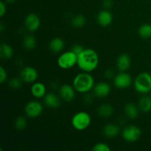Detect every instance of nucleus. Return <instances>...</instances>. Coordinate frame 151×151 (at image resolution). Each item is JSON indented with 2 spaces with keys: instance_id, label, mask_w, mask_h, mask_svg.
<instances>
[{
  "instance_id": "f257e3e1",
  "label": "nucleus",
  "mask_w": 151,
  "mask_h": 151,
  "mask_svg": "<svg viewBox=\"0 0 151 151\" xmlns=\"http://www.w3.org/2000/svg\"><path fill=\"white\" fill-rule=\"evenodd\" d=\"M99 55L97 52L91 48L84 49L78 55L77 65L82 72H91L99 65Z\"/></svg>"
},
{
  "instance_id": "f03ea898",
  "label": "nucleus",
  "mask_w": 151,
  "mask_h": 151,
  "mask_svg": "<svg viewBox=\"0 0 151 151\" xmlns=\"http://www.w3.org/2000/svg\"><path fill=\"white\" fill-rule=\"evenodd\" d=\"M94 79L90 72H82L74 78L72 86L77 92L87 94L94 88Z\"/></svg>"
},
{
  "instance_id": "7ed1b4c3",
  "label": "nucleus",
  "mask_w": 151,
  "mask_h": 151,
  "mask_svg": "<svg viewBox=\"0 0 151 151\" xmlns=\"http://www.w3.org/2000/svg\"><path fill=\"white\" fill-rule=\"evenodd\" d=\"M136 91L142 94H147L151 91V75L148 72H141L134 80Z\"/></svg>"
},
{
  "instance_id": "20e7f679",
  "label": "nucleus",
  "mask_w": 151,
  "mask_h": 151,
  "mask_svg": "<svg viewBox=\"0 0 151 151\" xmlns=\"http://www.w3.org/2000/svg\"><path fill=\"white\" fill-rule=\"evenodd\" d=\"M72 127L78 131H83L89 128L91 123V115L86 111H79L73 115L71 120Z\"/></svg>"
},
{
  "instance_id": "39448f33",
  "label": "nucleus",
  "mask_w": 151,
  "mask_h": 151,
  "mask_svg": "<svg viewBox=\"0 0 151 151\" xmlns=\"http://www.w3.org/2000/svg\"><path fill=\"white\" fill-rule=\"evenodd\" d=\"M78 63V55L72 50L61 52L58 58L57 63L62 69H69L77 65Z\"/></svg>"
},
{
  "instance_id": "423d86ee",
  "label": "nucleus",
  "mask_w": 151,
  "mask_h": 151,
  "mask_svg": "<svg viewBox=\"0 0 151 151\" xmlns=\"http://www.w3.org/2000/svg\"><path fill=\"white\" fill-rule=\"evenodd\" d=\"M44 111V106L38 100H31L28 102L24 107V113L27 117L35 119L42 114Z\"/></svg>"
},
{
  "instance_id": "0eeeda50",
  "label": "nucleus",
  "mask_w": 151,
  "mask_h": 151,
  "mask_svg": "<svg viewBox=\"0 0 151 151\" xmlns=\"http://www.w3.org/2000/svg\"><path fill=\"white\" fill-rule=\"evenodd\" d=\"M142 137V130L135 125L125 127L122 131V137L128 142H135Z\"/></svg>"
},
{
  "instance_id": "6e6552de",
  "label": "nucleus",
  "mask_w": 151,
  "mask_h": 151,
  "mask_svg": "<svg viewBox=\"0 0 151 151\" xmlns=\"http://www.w3.org/2000/svg\"><path fill=\"white\" fill-rule=\"evenodd\" d=\"M114 85L119 89H125L131 86L133 83L132 78L126 72H120L113 78Z\"/></svg>"
},
{
  "instance_id": "1a4fd4ad",
  "label": "nucleus",
  "mask_w": 151,
  "mask_h": 151,
  "mask_svg": "<svg viewBox=\"0 0 151 151\" xmlns=\"http://www.w3.org/2000/svg\"><path fill=\"white\" fill-rule=\"evenodd\" d=\"M38 73L36 69L32 66H24L20 72V78L27 83H33L36 82Z\"/></svg>"
},
{
  "instance_id": "9d476101",
  "label": "nucleus",
  "mask_w": 151,
  "mask_h": 151,
  "mask_svg": "<svg viewBox=\"0 0 151 151\" xmlns=\"http://www.w3.org/2000/svg\"><path fill=\"white\" fill-rule=\"evenodd\" d=\"M76 90L73 86L69 84H63L59 88V96L60 99L66 102H71L75 99Z\"/></svg>"
},
{
  "instance_id": "9b49d317",
  "label": "nucleus",
  "mask_w": 151,
  "mask_h": 151,
  "mask_svg": "<svg viewBox=\"0 0 151 151\" xmlns=\"http://www.w3.org/2000/svg\"><path fill=\"white\" fill-rule=\"evenodd\" d=\"M24 26L29 32H35L41 26V19L35 13H29L24 19Z\"/></svg>"
},
{
  "instance_id": "f8f14e48",
  "label": "nucleus",
  "mask_w": 151,
  "mask_h": 151,
  "mask_svg": "<svg viewBox=\"0 0 151 151\" xmlns=\"http://www.w3.org/2000/svg\"><path fill=\"white\" fill-rule=\"evenodd\" d=\"M111 90V86L107 82H100L98 83L95 84L93 88V91L96 97H106L110 94Z\"/></svg>"
},
{
  "instance_id": "ddd939ff",
  "label": "nucleus",
  "mask_w": 151,
  "mask_h": 151,
  "mask_svg": "<svg viewBox=\"0 0 151 151\" xmlns=\"http://www.w3.org/2000/svg\"><path fill=\"white\" fill-rule=\"evenodd\" d=\"M97 21L99 25L106 27L109 26L113 22V15L109 10L105 9L99 12L97 16Z\"/></svg>"
},
{
  "instance_id": "4468645a",
  "label": "nucleus",
  "mask_w": 151,
  "mask_h": 151,
  "mask_svg": "<svg viewBox=\"0 0 151 151\" xmlns=\"http://www.w3.org/2000/svg\"><path fill=\"white\" fill-rule=\"evenodd\" d=\"M30 91L32 95L35 98H44L47 94V87L43 83L35 82L31 86Z\"/></svg>"
},
{
  "instance_id": "2eb2a0df",
  "label": "nucleus",
  "mask_w": 151,
  "mask_h": 151,
  "mask_svg": "<svg viewBox=\"0 0 151 151\" xmlns=\"http://www.w3.org/2000/svg\"><path fill=\"white\" fill-rule=\"evenodd\" d=\"M60 98L55 93H47V94L44 97V103L45 106L50 109H56L60 105Z\"/></svg>"
},
{
  "instance_id": "dca6fc26",
  "label": "nucleus",
  "mask_w": 151,
  "mask_h": 151,
  "mask_svg": "<svg viewBox=\"0 0 151 151\" xmlns=\"http://www.w3.org/2000/svg\"><path fill=\"white\" fill-rule=\"evenodd\" d=\"M131 59L128 54H122L117 58L116 68L119 72H126L131 67Z\"/></svg>"
},
{
  "instance_id": "f3484780",
  "label": "nucleus",
  "mask_w": 151,
  "mask_h": 151,
  "mask_svg": "<svg viewBox=\"0 0 151 151\" xmlns=\"http://www.w3.org/2000/svg\"><path fill=\"white\" fill-rule=\"evenodd\" d=\"M49 48L50 51L53 53H55V54L61 53L65 48V43L62 38L56 37L50 41Z\"/></svg>"
},
{
  "instance_id": "a211bd4d",
  "label": "nucleus",
  "mask_w": 151,
  "mask_h": 151,
  "mask_svg": "<svg viewBox=\"0 0 151 151\" xmlns=\"http://www.w3.org/2000/svg\"><path fill=\"white\" fill-rule=\"evenodd\" d=\"M103 135L108 138H114L119 134V128L115 124H107L103 127Z\"/></svg>"
},
{
  "instance_id": "6ab92c4d",
  "label": "nucleus",
  "mask_w": 151,
  "mask_h": 151,
  "mask_svg": "<svg viewBox=\"0 0 151 151\" xmlns=\"http://www.w3.org/2000/svg\"><path fill=\"white\" fill-rule=\"evenodd\" d=\"M139 109L138 106H136L135 104L132 103H128L125 104L124 107V111H125V115L130 119H136L139 116Z\"/></svg>"
},
{
  "instance_id": "aec40b11",
  "label": "nucleus",
  "mask_w": 151,
  "mask_h": 151,
  "mask_svg": "<svg viewBox=\"0 0 151 151\" xmlns=\"http://www.w3.org/2000/svg\"><path fill=\"white\" fill-rule=\"evenodd\" d=\"M114 113V108L109 103H103L97 109V114L102 118H109Z\"/></svg>"
},
{
  "instance_id": "412c9836",
  "label": "nucleus",
  "mask_w": 151,
  "mask_h": 151,
  "mask_svg": "<svg viewBox=\"0 0 151 151\" xmlns=\"http://www.w3.org/2000/svg\"><path fill=\"white\" fill-rule=\"evenodd\" d=\"M138 107L142 112H150L151 111V97L148 96H144L142 97L139 100Z\"/></svg>"
},
{
  "instance_id": "4be33fe9",
  "label": "nucleus",
  "mask_w": 151,
  "mask_h": 151,
  "mask_svg": "<svg viewBox=\"0 0 151 151\" xmlns=\"http://www.w3.org/2000/svg\"><path fill=\"white\" fill-rule=\"evenodd\" d=\"M0 56L2 59L9 60L13 56V49L7 44H1L0 46Z\"/></svg>"
},
{
  "instance_id": "5701e85b",
  "label": "nucleus",
  "mask_w": 151,
  "mask_h": 151,
  "mask_svg": "<svg viewBox=\"0 0 151 151\" xmlns=\"http://www.w3.org/2000/svg\"><path fill=\"white\" fill-rule=\"evenodd\" d=\"M139 35L145 39H148L151 38V24H144L141 25L138 30Z\"/></svg>"
},
{
  "instance_id": "b1692460",
  "label": "nucleus",
  "mask_w": 151,
  "mask_h": 151,
  "mask_svg": "<svg viewBox=\"0 0 151 151\" xmlns=\"http://www.w3.org/2000/svg\"><path fill=\"white\" fill-rule=\"evenodd\" d=\"M23 46L26 50H32L36 46V39L32 35H27L23 40Z\"/></svg>"
},
{
  "instance_id": "393cba45",
  "label": "nucleus",
  "mask_w": 151,
  "mask_h": 151,
  "mask_svg": "<svg viewBox=\"0 0 151 151\" xmlns=\"http://www.w3.org/2000/svg\"><path fill=\"white\" fill-rule=\"evenodd\" d=\"M86 22V20L85 16H83V15H76L72 18L71 24L74 27L81 28L84 27Z\"/></svg>"
},
{
  "instance_id": "a878e982",
  "label": "nucleus",
  "mask_w": 151,
  "mask_h": 151,
  "mask_svg": "<svg viewBox=\"0 0 151 151\" xmlns=\"http://www.w3.org/2000/svg\"><path fill=\"white\" fill-rule=\"evenodd\" d=\"M27 126V120L24 116H19L15 120V128L18 131H23Z\"/></svg>"
},
{
  "instance_id": "bb28decb",
  "label": "nucleus",
  "mask_w": 151,
  "mask_h": 151,
  "mask_svg": "<svg viewBox=\"0 0 151 151\" xmlns=\"http://www.w3.org/2000/svg\"><path fill=\"white\" fill-rule=\"evenodd\" d=\"M22 82H23V81L21 79L20 77L19 78H13L9 81L8 85L10 88H13V89H19L22 86Z\"/></svg>"
},
{
  "instance_id": "cd10ccee",
  "label": "nucleus",
  "mask_w": 151,
  "mask_h": 151,
  "mask_svg": "<svg viewBox=\"0 0 151 151\" xmlns=\"http://www.w3.org/2000/svg\"><path fill=\"white\" fill-rule=\"evenodd\" d=\"M92 150L94 151H111V147L106 143L98 142L94 145Z\"/></svg>"
},
{
  "instance_id": "c85d7f7f",
  "label": "nucleus",
  "mask_w": 151,
  "mask_h": 151,
  "mask_svg": "<svg viewBox=\"0 0 151 151\" xmlns=\"http://www.w3.org/2000/svg\"><path fill=\"white\" fill-rule=\"evenodd\" d=\"M7 79V72L3 66H0V83L1 84L6 82Z\"/></svg>"
},
{
  "instance_id": "c756f323",
  "label": "nucleus",
  "mask_w": 151,
  "mask_h": 151,
  "mask_svg": "<svg viewBox=\"0 0 151 151\" xmlns=\"http://www.w3.org/2000/svg\"><path fill=\"white\" fill-rule=\"evenodd\" d=\"M84 49H85V48H84L83 46L80 45V44H75V45H74L73 47H72V50H72L74 52L76 53V54L78 55L80 53L82 52L83 50Z\"/></svg>"
},
{
  "instance_id": "7c9ffc66",
  "label": "nucleus",
  "mask_w": 151,
  "mask_h": 151,
  "mask_svg": "<svg viewBox=\"0 0 151 151\" xmlns=\"http://www.w3.org/2000/svg\"><path fill=\"white\" fill-rule=\"evenodd\" d=\"M7 12V7H6V2L4 1H0V16L3 17Z\"/></svg>"
},
{
  "instance_id": "2f4dec72",
  "label": "nucleus",
  "mask_w": 151,
  "mask_h": 151,
  "mask_svg": "<svg viewBox=\"0 0 151 151\" xmlns=\"http://www.w3.org/2000/svg\"><path fill=\"white\" fill-rule=\"evenodd\" d=\"M104 77L106 79H111V78H114V76L113 71H111V69L106 70L104 72Z\"/></svg>"
},
{
  "instance_id": "473e14b6",
  "label": "nucleus",
  "mask_w": 151,
  "mask_h": 151,
  "mask_svg": "<svg viewBox=\"0 0 151 151\" xmlns=\"http://www.w3.org/2000/svg\"><path fill=\"white\" fill-rule=\"evenodd\" d=\"M103 5L105 7V9L108 10V9L111 7V6L113 5V2H112L111 0H104V1L103 3Z\"/></svg>"
},
{
  "instance_id": "72a5a7b5",
  "label": "nucleus",
  "mask_w": 151,
  "mask_h": 151,
  "mask_svg": "<svg viewBox=\"0 0 151 151\" xmlns=\"http://www.w3.org/2000/svg\"><path fill=\"white\" fill-rule=\"evenodd\" d=\"M6 3H8V4H13L14 3L16 0H4Z\"/></svg>"
}]
</instances>
